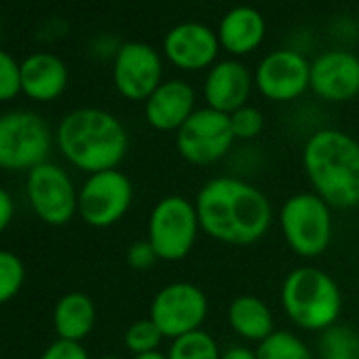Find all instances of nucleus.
I'll return each instance as SVG.
<instances>
[{"instance_id":"nucleus-1","label":"nucleus","mask_w":359,"mask_h":359,"mask_svg":"<svg viewBox=\"0 0 359 359\" xmlns=\"http://www.w3.org/2000/svg\"><path fill=\"white\" fill-rule=\"evenodd\" d=\"M201 231L224 245H254L273 224L269 197L245 180L233 175L212 177L195 197Z\"/></svg>"},{"instance_id":"nucleus-2","label":"nucleus","mask_w":359,"mask_h":359,"mask_svg":"<svg viewBox=\"0 0 359 359\" xmlns=\"http://www.w3.org/2000/svg\"><path fill=\"white\" fill-rule=\"evenodd\" d=\"M302 169L332 210L359 208V142L340 129L315 131L302 148Z\"/></svg>"},{"instance_id":"nucleus-3","label":"nucleus","mask_w":359,"mask_h":359,"mask_svg":"<svg viewBox=\"0 0 359 359\" xmlns=\"http://www.w3.org/2000/svg\"><path fill=\"white\" fill-rule=\"evenodd\" d=\"M55 144L72 167L91 175L118 169L129 150V135L112 112L87 106L60 121Z\"/></svg>"},{"instance_id":"nucleus-4","label":"nucleus","mask_w":359,"mask_h":359,"mask_svg":"<svg viewBox=\"0 0 359 359\" xmlns=\"http://www.w3.org/2000/svg\"><path fill=\"white\" fill-rule=\"evenodd\" d=\"M281 306L290 321L306 332H323L338 323L342 294L332 275L317 266H298L281 283Z\"/></svg>"},{"instance_id":"nucleus-5","label":"nucleus","mask_w":359,"mask_h":359,"mask_svg":"<svg viewBox=\"0 0 359 359\" xmlns=\"http://www.w3.org/2000/svg\"><path fill=\"white\" fill-rule=\"evenodd\" d=\"M279 229L285 245L296 256L317 258L334 237L332 208L315 193H296L279 210Z\"/></svg>"},{"instance_id":"nucleus-6","label":"nucleus","mask_w":359,"mask_h":359,"mask_svg":"<svg viewBox=\"0 0 359 359\" xmlns=\"http://www.w3.org/2000/svg\"><path fill=\"white\" fill-rule=\"evenodd\" d=\"M53 133L47 121L30 110L0 114V169L22 173L49 161Z\"/></svg>"},{"instance_id":"nucleus-7","label":"nucleus","mask_w":359,"mask_h":359,"mask_svg":"<svg viewBox=\"0 0 359 359\" xmlns=\"http://www.w3.org/2000/svg\"><path fill=\"white\" fill-rule=\"evenodd\" d=\"M201 233L195 201L182 195L163 197L148 216L146 239L154 248L158 260L180 262L184 260Z\"/></svg>"},{"instance_id":"nucleus-8","label":"nucleus","mask_w":359,"mask_h":359,"mask_svg":"<svg viewBox=\"0 0 359 359\" xmlns=\"http://www.w3.org/2000/svg\"><path fill=\"white\" fill-rule=\"evenodd\" d=\"M26 199L36 218L49 226H66L79 214V189L57 163H41L26 177Z\"/></svg>"},{"instance_id":"nucleus-9","label":"nucleus","mask_w":359,"mask_h":359,"mask_svg":"<svg viewBox=\"0 0 359 359\" xmlns=\"http://www.w3.org/2000/svg\"><path fill=\"white\" fill-rule=\"evenodd\" d=\"M133 195V182L121 169L91 173L79 189V216L93 229H110L127 216Z\"/></svg>"},{"instance_id":"nucleus-10","label":"nucleus","mask_w":359,"mask_h":359,"mask_svg":"<svg viewBox=\"0 0 359 359\" xmlns=\"http://www.w3.org/2000/svg\"><path fill=\"white\" fill-rule=\"evenodd\" d=\"M235 144L231 116L214 108H197L175 131V150L191 165H214L222 161Z\"/></svg>"},{"instance_id":"nucleus-11","label":"nucleus","mask_w":359,"mask_h":359,"mask_svg":"<svg viewBox=\"0 0 359 359\" xmlns=\"http://www.w3.org/2000/svg\"><path fill=\"white\" fill-rule=\"evenodd\" d=\"M208 313L210 302L199 285L175 281L154 294L148 317L156 323L165 338L175 340L180 336L203 330Z\"/></svg>"},{"instance_id":"nucleus-12","label":"nucleus","mask_w":359,"mask_h":359,"mask_svg":"<svg viewBox=\"0 0 359 359\" xmlns=\"http://www.w3.org/2000/svg\"><path fill=\"white\" fill-rule=\"evenodd\" d=\"M112 83L129 102H146L163 83V60L146 43H123L112 60Z\"/></svg>"},{"instance_id":"nucleus-13","label":"nucleus","mask_w":359,"mask_h":359,"mask_svg":"<svg viewBox=\"0 0 359 359\" xmlns=\"http://www.w3.org/2000/svg\"><path fill=\"white\" fill-rule=\"evenodd\" d=\"M254 85L271 102H294L311 89V62L294 49H277L258 64Z\"/></svg>"},{"instance_id":"nucleus-14","label":"nucleus","mask_w":359,"mask_h":359,"mask_svg":"<svg viewBox=\"0 0 359 359\" xmlns=\"http://www.w3.org/2000/svg\"><path fill=\"white\" fill-rule=\"evenodd\" d=\"M163 53L171 66L180 70L199 72L212 68L220 53L218 32L199 22L177 24L167 32L163 41Z\"/></svg>"},{"instance_id":"nucleus-15","label":"nucleus","mask_w":359,"mask_h":359,"mask_svg":"<svg viewBox=\"0 0 359 359\" xmlns=\"http://www.w3.org/2000/svg\"><path fill=\"white\" fill-rule=\"evenodd\" d=\"M311 89L325 102H348L359 95V57L332 49L311 62Z\"/></svg>"},{"instance_id":"nucleus-16","label":"nucleus","mask_w":359,"mask_h":359,"mask_svg":"<svg viewBox=\"0 0 359 359\" xmlns=\"http://www.w3.org/2000/svg\"><path fill=\"white\" fill-rule=\"evenodd\" d=\"M197 110V93L195 89L180 79L163 81L156 91L144 102V118L146 123L163 133L177 131L193 112Z\"/></svg>"},{"instance_id":"nucleus-17","label":"nucleus","mask_w":359,"mask_h":359,"mask_svg":"<svg viewBox=\"0 0 359 359\" xmlns=\"http://www.w3.org/2000/svg\"><path fill=\"white\" fill-rule=\"evenodd\" d=\"M254 76L237 60L216 62L203 83V97L208 108H214L224 114H233L239 108L248 106L252 95Z\"/></svg>"},{"instance_id":"nucleus-18","label":"nucleus","mask_w":359,"mask_h":359,"mask_svg":"<svg viewBox=\"0 0 359 359\" xmlns=\"http://www.w3.org/2000/svg\"><path fill=\"white\" fill-rule=\"evenodd\" d=\"M68 87V68L62 57L41 51L22 62V93L34 102H53Z\"/></svg>"},{"instance_id":"nucleus-19","label":"nucleus","mask_w":359,"mask_h":359,"mask_svg":"<svg viewBox=\"0 0 359 359\" xmlns=\"http://www.w3.org/2000/svg\"><path fill=\"white\" fill-rule=\"evenodd\" d=\"M266 34V24L260 11L254 7H235L231 9L218 26V41L224 51L231 55H250L254 53Z\"/></svg>"},{"instance_id":"nucleus-20","label":"nucleus","mask_w":359,"mask_h":359,"mask_svg":"<svg viewBox=\"0 0 359 359\" xmlns=\"http://www.w3.org/2000/svg\"><path fill=\"white\" fill-rule=\"evenodd\" d=\"M97 321L95 302L83 292L64 294L53 309V327L57 338L81 342L85 340Z\"/></svg>"},{"instance_id":"nucleus-21","label":"nucleus","mask_w":359,"mask_h":359,"mask_svg":"<svg viewBox=\"0 0 359 359\" xmlns=\"http://www.w3.org/2000/svg\"><path fill=\"white\" fill-rule=\"evenodd\" d=\"M226 319L231 330L250 342H262L275 332V317L271 306L252 294L237 296L226 311Z\"/></svg>"},{"instance_id":"nucleus-22","label":"nucleus","mask_w":359,"mask_h":359,"mask_svg":"<svg viewBox=\"0 0 359 359\" xmlns=\"http://www.w3.org/2000/svg\"><path fill=\"white\" fill-rule=\"evenodd\" d=\"M258 359H315L306 342L287 330H275L256 346Z\"/></svg>"},{"instance_id":"nucleus-23","label":"nucleus","mask_w":359,"mask_h":359,"mask_svg":"<svg viewBox=\"0 0 359 359\" xmlns=\"http://www.w3.org/2000/svg\"><path fill=\"white\" fill-rule=\"evenodd\" d=\"M321 359H359V334L344 323H334L319 336Z\"/></svg>"},{"instance_id":"nucleus-24","label":"nucleus","mask_w":359,"mask_h":359,"mask_svg":"<svg viewBox=\"0 0 359 359\" xmlns=\"http://www.w3.org/2000/svg\"><path fill=\"white\" fill-rule=\"evenodd\" d=\"M220 355L222 351L218 340L205 330H197L171 340L167 351V359H220Z\"/></svg>"},{"instance_id":"nucleus-25","label":"nucleus","mask_w":359,"mask_h":359,"mask_svg":"<svg viewBox=\"0 0 359 359\" xmlns=\"http://www.w3.org/2000/svg\"><path fill=\"white\" fill-rule=\"evenodd\" d=\"M24 281H26L24 260L9 250H0V304L13 300L22 292Z\"/></svg>"},{"instance_id":"nucleus-26","label":"nucleus","mask_w":359,"mask_h":359,"mask_svg":"<svg viewBox=\"0 0 359 359\" xmlns=\"http://www.w3.org/2000/svg\"><path fill=\"white\" fill-rule=\"evenodd\" d=\"M163 338H165L163 332L156 327V323H154L150 317L135 319V321L125 330V346H127V351L133 353V355H144V353L158 351Z\"/></svg>"},{"instance_id":"nucleus-27","label":"nucleus","mask_w":359,"mask_h":359,"mask_svg":"<svg viewBox=\"0 0 359 359\" xmlns=\"http://www.w3.org/2000/svg\"><path fill=\"white\" fill-rule=\"evenodd\" d=\"M22 93V64L0 49V102H11Z\"/></svg>"},{"instance_id":"nucleus-28","label":"nucleus","mask_w":359,"mask_h":359,"mask_svg":"<svg viewBox=\"0 0 359 359\" xmlns=\"http://www.w3.org/2000/svg\"><path fill=\"white\" fill-rule=\"evenodd\" d=\"M229 116H231V127H233L235 140H254L264 129V116L254 106H243Z\"/></svg>"},{"instance_id":"nucleus-29","label":"nucleus","mask_w":359,"mask_h":359,"mask_svg":"<svg viewBox=\"0 0 359 359\" xmlns=\"http://www.w3.org/2000/svg\"><path fill=\"white\" fill-rule=\"evenodd\" d=\"M158 262V256L154 252V248L150 245L148 239H140L133 241L127 250V264L133 271H148Z\"/></svg>"},{"instance_id":"nucleus-30","label":"nucleus","mask_w":359,"mask_h":359,"mask_svg":"<svg viewBox=\"0 0 359 359\" xmlns=\"http://www.w3.org/2000/svg\"><path fill=\"white\" fill-rule=\"evenodd\" d=\"M39 359H91L83 342H72V340H62L57 338L51 342Z\"/></svg>"},{"instance_id":"nucleus-31","label":"nucleus","mask_w":359,"mask_h":359,"mask_svg":"<svg viewBox=\"0 0 359 359\" xmlns=\"http://www.w3.org/2000/svg\"><path fill=\"white\" fill-rule=\"evenodd\" d=\"M15 218V199L13 195L0 187V235H3Z\"/></svg>"},{"instance_id":"nucleus-32","label":"nucleus","mask_w":359,"mask_h":359,"mask_svg":"<svg viewBox=\"0 0 359 359\" xmlns=\"http://www.w3.org/2000/svg\"><path fill=\"white\" fill-rule=\"evenodd\" d=\"M220 359H258L256 357V351L245 346V344H235V346H229L226 351H222Z\"/></svg>"},{"instance_id":"nucleus-33","label":"nucleus","mask_w":359,"mask_h":359,"mask_svg":"<svg viewBox=\"0 0 359 359\" xmlns=\"http://www.w3.org/2000/svg\"><path fill=\"white\" fill-rule=\"evenodd\" d=\"M133 359H167V353L152 351V353H144V355H133Z\"/></svg>"},{"instance_id":"nucleus-34","label":"nucleus","mask_w":359,"mask_h":359,"mask_svg":"<svg viewBox=\"0 0 359 359\" xmlns=\"http://www.w3.org/2000/svg\"><path fill=\"white\" fill-rule=\"evenodd\" d=\"M100 359H121V357H114V355H104V357H100Z\"/></svg>"}]
</instances>
